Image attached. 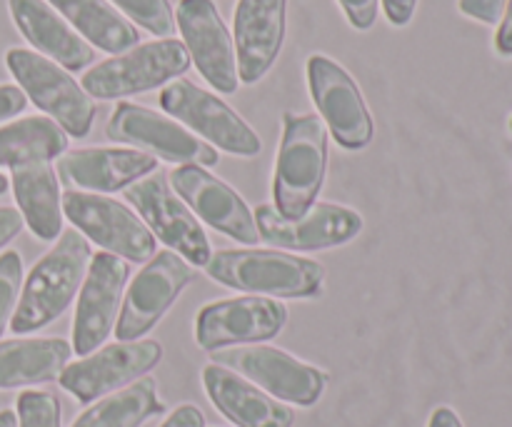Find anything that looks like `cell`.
Segmentation results:
<instances>
[{"instance_id":"1","label":"cell","mask_w":512,"mask_h":427,"mask_svg":"<svg viewBox=\"0 0 512 427\" xmlns=\"http://www.w3.org/2000/svg\"><path fill=\"white\" fill-rule=\"evenodd\" d=\"M90 260V240L75 228L63 230L58 243L33 265L30 275L23 280L18 308L10 318V330L15 335H28L58 320L80 293Z\"/></svg>"},{"instance_id":"2","label":"cell","mask_w":512,"mask_h":427,"mask_svg":"<svg viewBox=\"0 0 512 427\" xmlns=\"http://www.w3.org/2000/svg\"><path fill=\"white\" fill-rule=\"evenodd\" d=\"M205 273L225 288L275 300L318 298L325 288L323 265L285 250H218Z\"/></svg>"},{"instance_id":"3","label":"cell","mask_w":512,"mask_h":427,"mask_svg":"<svg viewBox=\"0 0 512 427\" xmlns=\"http://www.w3.org/2000/svg\"><path fill=\"white\" fill-rule=\"evenodd\" d=\"M328 170V130L318 115L285 113L275 160L273 198L283 218L295 220L318 200Z\"/></svg>"},{"instance_id":"4","label":"cell","mask_w":512,"mask_h":427,"mask_svg":"<svg viewBox=\"0 0 512 427\" xmlns=\"http://www.w3.org/2000/svg\"><path fill=\"white\" fill-rule=\"evenodd\" d=\"M5 65L18 80L25 98L33 100L50 120L60 125L73 138H85L93 128L95 100L75 83L73 75L45 55L25 48H10Z\"/></svg>"},{"instance_id":"5","label":"cell","mask_w":512,"mask_h":427,"mask_svg":"<svg viewBox=\"0 0 512 427\" xmlns=\"http://www.w3.org/2000/svg\"><path fill=\"white\" fill-rule=\"evenodd\" d=\"M188 68L190 55L180 40H150L90 68L83 75V90L98 100L125 98L173 83Z\"/></svg>"},{"instance_id":"6","label":"cell","mask_w":512,"mask_h":427,"mask_svg":"<svg viewBox=\"0 0 512 427\" xmlns=\"http://www.w3.org/2000/svg\"><path fill=\"white\" fill-rule=\"evenodd\" d=\"M210 355L215 365H223L240 378L250 380L270 398L298 408H313L323 398L328 383V375L320 368L270 345H240V348L215 350Z\"/></svg>"},{"instance_id":"7","label":"cell","mask_w":512,"mask_h":427,"mask_svg":"<svg viewBox=\"0 0 512 427\" xmlns=\"http://www.w3.org/2000/svg\"><path fill=\"white\" fill-rule=\"evenodd\" d=\"M60 203L73 228L100 245L105 253L118 255L125 263H148L158 253V240L148 225L120 200L83 190H65Z\"/></svg>"},{"instance_id":"8","label":"cell","mask_w":512,"mask_h":427,"mask_svg":"<svg viewBox=\"0 0 512 427\" xmlns=\"http://www.w3.org/2000/svg\"><path fill=\"white\" fill-rule=\"evenodd\" d=\"M125 200L133 205L138 218L148 225L155 240L168 245V250L188 260L193 268L208 265L210 255H213L208 235L193 210L178 198L168 175L160 170L145 175L138 183L125 188Z\"/></svg>"},{"instance_id":"9","label":"cell","mask_w":512,"mask_h":427,"mask_svg":"<svg viewBox=\"0 0 512 427\" xmlns=\"http://www.w3.org/2000/svg\"><path fill=\"white\" fill-rule=\"evenodd\" d=\"M160 108L208 140L213 148L240 158H255L263 150L258 133L228 103L190 80H173L160 90Z\"/></svg>"},{"instance_id":"10","label":"cell","mask_w":512,"mask_h":427,"mask_svg":"<svg viewBox=\"0 0 512 427\" xmlns=\"http://www.w3.org/2000/svg\"><path fill=\"white\" fill-rule=\"evenodd\" d=\"M193 280L195 268L188 260L173 250H158L135 275L120 303V315L115 323L118 343H133L148 335Z\"/></svg>"},{"instance_id":"11","label":"cell","mask_w":512,"mask_h":427,"mask_svg":"<svg viewBox=\"0 0 512 427\" xmlns=\"http://www.w3.org/2000/svg\"><path fill=\"white\" fill-rule=\"evenodd\" d=\"M160 360H163V345L158 340L113 343L85 355L78 363L65 365L58 383L80 405H90L145 378V373H150Z\"/></svg>"},{"instance_id":"12","label":"cell","mask_w":512,"mask_h":427,"mask_svg":"<svg viewBox=\"0 0 512 427\" xmlns=\"http://www.w3.org/2000/svg\"><path fill=\"white\" fill-rule=\"evenodd\" d=\"M288 308L280 300L265 295L218 300L200 308L195 318V343L205 353L240 345H260L283 333Z\"/></svg>"},{"instance_id":"13","label":"cell","mask_w":512,"mask_h":427,"mask_svg":"<svg viewBox=\"0 0 512 427\" xmlns=\"http://www.w3.org/2000/svg\"><path fill=\"white\" fill-rule=\"evenodd\" d=\"M105 133L115 143L143 148L148 155L168 160V163L210 168L220 160L218 150L205 140L195 138V133H190L188 128L135 103H120L110 115Z\"/></svg>"},{"instance_id":"14","label":"cell","mask_w":512,"mask_h":427,"mask_svg":"<svg viewBox=\"0 0 512 427\" xmlns=\"http://www.w3.org/2000/svg\"><path fill=\"white\" fill-rule=\"evenodd\" d=\"M308 88L320 118L325 120L340 148L363 150L370 145L375 133L373 115L348 70L325 55H310Z\"/></svg>"},{"instance_id":"15","label":"cell","mask_w":512,"mask_h":427,"mask_svg":"<svg viewBox=\"0 0 512 427\" xmlns=\"http://www.w3.org/2000/svg\"><path fill=\"white\" fill-rule=\"evenodd\" d=\"M258 235L275 250L290 253H310V250H330L350 243L363 233V215L353 208L335 203H315L300 218L288 220L275 210V205H258L255 210Z\"/></svg>"},{"instance_id":"16","label":"cell","mask_w":512,"mask_h":427,"mask_svg":"<svg viewBox=\"0 0 512 427\" xmlns=\"http://www.w3.org/2000/svg\"><path fill=\"white\" fill-rule=\"evenodd\" d=\"M130 268L123 258L113 253H95L80 285L78 305L73 320V353L85 358L95 353L113 333L120 315L125 283Z\"/></svg>"},{"instance_id":"17","label":"cell","mask_w":512,"mask_h":427,"mask_svg":"<svg viewBox=\"0 0 512 427\" xmlns=\"http://www.w3.org/2000/svg\"><path fill=\"white\" fill-rule=\"evenodd\" d=\"M168 180L195 218L243 245L258 243L260 235L253 210L228 183L200 165H178Z\"/></svg>"},{"instance_id":"18","label":"cell","mask_w":512,"mask_h":427,"mask_svg":"<svg viewBox=\"0 0 512 427\" xmlns=\"http://www.w3.org/2000/svg\"><path fill=\"white\" fill-rule=\"evenodd\" d=\"M178 28L198 73L218 93H235L240 85L235 45L213 0H180Z\"/></svg>"},{"instance_id":"19","label":"cell","mask_w":512,"mask_h":427,"mask_svg":"<svg viewBox=\"0 0 512 427\" xmlns=\"http://www.w3.org/2000/svg\"><path fill=\"white\" fill-rule=\"evenodd\" d=\"M158 170V158L133 148H85L63 153L58 175L70 190L115 193Z\"/></svg>"},{"instance_id":"20","label":"cell","mask_w":512,"mask_h":427,"mask_svg":"<svg viewBox=\"0 0 512 427\" xmlns=\"http://www.w3.org/2000/svg\"><path fill=\"white\" fill-rule=\"evenodd\" d=\"M288 0H240L235 8V58L240 83L255 85L278 60Z\"/></svg>"},{"instance_id":"21","label":"cell","mask_w":512,"mask_h":427,"mask_svg":"<svg viewBox=\"0 0 512 427\" xmlns=\"http://www.w3.org/2000/svg\"><path fill=\"white\" fill-rule=\"evenodd\" d=\"M203 388L215 410L238 427H293L295 423V413L288 405L223 365H205Z\"/></svg>"},{"instance_id":"22","label":"cell","mask_w":512,"mask_h":427,"mask_svg":"<svg viewBox=\"0 0 512 427\" xmlns=\"http://www.w3.org/2000/svg\"><path fill=\"white\" fill-rule=\"evenodd\" d=\"M8 8L23 38L60 68L83 70L95 60L93 45L85 43L45 0H8Z\"/></svg>"},{"instance_id":"23","label":"cell","mask_w":512,"mask_h":427,"mask_svg":"<svg viewBox=\"0 0 512 427\" xmlns=\"http://www.w3.org/2000/svg\"><path fill=\"white\" fill-rule=\"evenodd\" d=\"M18 213L38 240H55L63 233V203L55 170L48 160L10 168Z\"/></svg>"},{"instance_id":"24","label":"cell","mask_w":512,"mask_h":427,"mask_svg":"<svg viewBox=\"0 0 512 427\" xmlns=\"http://www.w3.org/2000/svg\"><path fill=\"white\" fill-rule=\"evenodd\" d=\"M73 345L63 338H20L0 343V390L53 383L68 365Z\"/></svg>"},{"instance_id":"25","label":"cell","mask_w":512,"mask_h":427,"mask_svg":"<svg viewBox=\"0 0 512 427\" xmlns=\"http://www.w3.org/2000/svg\"><path fill=\"white\" fill-rule=\"evenodd\" d=\"M88 45L120 55L135 48L138 30L125 15H120L108 0H48Z\"/></svg>"},{"instance_id":"26","label":"cell","mask_w":512,"mask_h":427,"mask_svg":"<svg viewBox=\"0 0 512 427\" xmlns=\"http://www.w3.org/2000/svg\"><path fill=\"white\" fill-rule=\"evenodd\" d=\"M68 150V133L55 120L45 115L15 120L0 128V165L35 163V160H53Z\"/></svg>"},{"instance_id":"27","label":"cell","mask_w":512,"mask_h":427,"mask_svg":"<svg viewBox=\"0 0 512 427\" xmlns=\"http://www.w3.org/2000/svg\"><path fill=\"white\" fill-rule=\"evenodd\" d=\"M165 410L158 400V385L153 378H140L128 388L100 398L93 408L80 413L70 427H140Z\"/></svg>"},{"instance_id":"28","label":"cell","mask_w":512,"mask_h":427,"mask_svg":"<svg viewBox=\"0 0 512 427\" xmlns=\"http://www.w3.org/2000/svg\"><path fill=\"white\" fill-rule=\"evenodd\" d=\"M118 5L133 23L145 28L148 33L170 38L175 30V15L168 0H110Z\"/></svg>"},{"instance_id":"29","label":"cell","mask_w":512,"mask_h":427,"mask_svg":"<svg viewBox=\"0 0 512 427\" xmlns=\"http://www.w3.org/2000/svg\"><path fill=\"white\" fill-rule=\"evenodd\" d=\"M60 400L45 390H25L15 403L18 427H60Z\"/></svg>"},{"instance_id":"30","label":"cell","mask_w":512,"mask_h":427,"mask_svg":"<svg viewBox=\"0 0 512 427\" xmlns=\"http://www.w3.org/2000/svg\"><path fill=\"white\" fill-rule=\"evenodd\" d=\"M20 290H23V258L15 250L0 255V335L18 308Z\"/></svg>"},{"instance_id":"31","label":"cell","mask_w":512,"mask_h":427,"mask_svg":"<svg viewBox=\"0 0 512 427\" xmlns=\"http://www.w3.org/2000/svg\"><path fill=\"white\" fill-rule=\"evenodd\" d=\"M505 5L508 0H458L460 13L483 25H498L505 13Z\"/></svg>"},{"instance_id":"32","label":"cell","mask_w":512,"mask_h":427,"mask_svg":"<svg viewBox=\"0 0 512 427\" xmlns=\"http://www.w3.org/2000/svg\"><path fill=\"white\" fill-rule=\"evenodd\" d=\"M340 8H343L345 18L353 28L368 30L375 25V18H378L380 0H338Z\"/></svg>"},{"instance_id":"33","label":"cell","mask_w":512,"mask_h":427,"mask_svg":"<svg viewBox=\"0 0 512 427\" xmlns=\"http://www.w3.org/2000/svg\"><path fill=\"white\" fill-rule=\"evenodd\" d=\"M25 105H28V98H25V93L18 88V85H10V83L0 85V123H3V120L15 118L18 113H23Z\"/></svg>"},{"instance_id":"34","label":"cell","mask_w":512,"mask_h":427,"mask_svg":"<svg viewBox=\"0 0 512 427\" xmlns=\"http://www.w3.org/2000/svg\"><path fill=\"white\" fill-rule=\"evenodd\" d=\"M380 3H383L385 15H388V20L395 28L408 25L413 20L415 8H418V0H380Z\"/></svg>"},{"instance_id":"35","label":"cell","mask_w":512,"mask_h":427,"mask_svg":"<svg viewBox=\"0 0 512 427\" xmlns=\"http://www.w3.org/2000/svg\"><path fill=\"white\" fill-rule=\"evenodd\" d=\"M160 427H205V415L195 405H180L168 415V420H163Z\"/></svg>"},{"instance_id":"36","label":"cell","mask_w":512,"mask_h":427,"mask_svg":"<svg viewBox=\"0 0 512 427\" xmlns=\"http://www.w3.org/2000/svg\"><path fill=\"white\" fill-rule=\"evenodd\" d=\"M495 53L500 58H512V0L505 5V13L498 23V33H495Z\"/></svg>"},{"instance_id":"37","label":"cell","mask_w":512,"mask_h":427,"mask_svg":"<svg viewBox=\"0 0 512 427\" xmlns=\"http://www.w3.org/2000/svg\"><path fill=\"white\" fill-rule=\"evenodd\" d=\"M23 225H25V220L18 210L0 208V248H5V245H8L15 235H20Z\"/></svg>"},{"instance_id":"38","label":"cell","mask_w":512,"mask_h":427,"mask_svg":"<svg viewBox=\"0 0 512 427\" xmlns=\"http://www.w3.org/2000/svg\"><path fill=\"white\" fill-rule=\"evenodd\" d=\"M428 427H465V425L453 408H445L443 405V408L433 410V415H430L428 420Z\"/></svg>"},{"instance_id":"39","label":"cell","mask_w":512,"mask_h":427,"mask_svg":"<svg viewBox=\"0 0 512 427\" xmlns=\"http://www.w3.org/2000/svg\"><path fill=\"white\" fill-rule=\"evenodd\" d=\"M0 427H18V418L13 410H0Z\"/></svg>"},{"instance_id":"40","label":"cell","mask_w":512,"mask_h":427,"mask_svg":"<svg viewBox=\"0 0 512 427\" xmlns=\"http://www.w3.org/2000/svg\"><path fill=\"white\" fill-rule=\"evenodd\" d=\"M8 185H10V180H8V178H5V175H3V173H0V195H3V193H5V190H8Z\"/></svg>"},{"instance_id":"41","label":"cell","mask_w":512,"mask_h":427,"mask_svg":"<svg viewBox=\"0 0 512 427\" xmlns=\"http://www.w3.org/2000/svg\"><path fill=\"white\" fill-rule=\"evenodd\" d=\"M510 133H512V118H510Z\"/></svg>"}]
</instances>
